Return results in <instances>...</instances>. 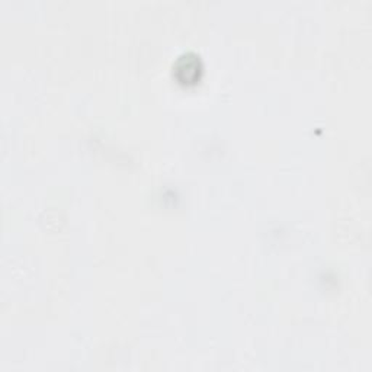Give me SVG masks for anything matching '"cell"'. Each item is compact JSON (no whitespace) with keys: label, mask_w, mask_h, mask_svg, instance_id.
<instances>
[{"label":"cell","mask_w":372,"mask_h":372,"mask_svg":"<svg viewBox=\"0 0 372 372\" xmlns=\"http://www.w3.org/2000/svg\"><path fill=\"white\" fill-rule=\"evenodd\" d=\"M202 66L200 61V57L195 54H185L182 56L176 66H175V74L179 82L182 83H194L200 79Z\"/></svg>","instance_id":"1"}]
</instances>
